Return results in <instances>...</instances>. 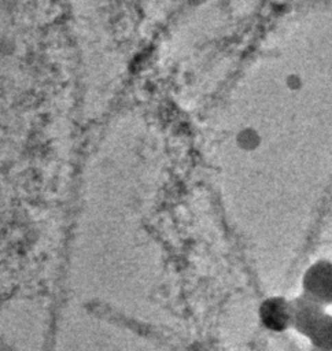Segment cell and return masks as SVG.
I'll return each mask as SVG.
<instances>
[{"label":"cell","instance_id":"obj_1","mask_svg":"<svg viewBox=\"0 0 332 351\" xmlns=\"http://www.w3.org/2000/svg\"><path fill=\"white\" fill-rule=\"evenodd\" d=\"M303 293L322 306L332 303V262H314L303 274Z\"/></svg>","mask_w":332,"mask_h":351},{"label":"cell","instance_id":"obj_2","mask_svg":"<svg viewBox=\"0 0 332 351\" xmlns=\"http://www.w3.org/2000/svg\"><path fill=\"white\" fill-rule=\"evenodd\" d=\"M258 315L268 330L283 332L292 326V300L270 296L261 303Z\"/></svg>","mask_w":332,"mask_h":351},{"label":"cell","instance_id":"obj_3","mask_svg":"<svg viewBox=\"0 0 332 351\" xmlns=\"http://www.w3.org/2000/svg\"><path fill=\"white\" fill-rule=\"evenodd\" d=\"M324 314V306L305 293L292 299V328L303 336L309 335Z\"/></svg>","mask_w":332,"mask_h":351},{"label":"cell","instance_id":"obj_4","mask_svg":"<svg viewBox=\"0 0 332 351\" xmlns=\"http://www.w3.org/2000/svg\"><path fill=\"white\" fill-rule=\"evenodd\" d=\"M320 351H332V315L324 314L306 336Z\"/></svg>","mask_w":332,"mask_h":351}]
</instances>
